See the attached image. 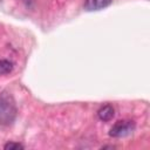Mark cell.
I'll list each match as a JSON object with an SVG mask.
<instances>
[{
	"instance_id": "obj_1",
	"label": "cell",
	"mask_w": 150,
	"mask_h": 150,
	"mask_svg": "<svg viewBox=\"0 0 150 150\" xmlns=\"http://www.w3.org/2000/svg\"><path fill=\"white\" fill-rule=\"evenodd\" d=\"M16 104L13 96L9 93L0 94V124L9 125L16 117Z\"/></svg>"
},
{
	"instance_id": "obj_2",
	"label": "cell",
	"mask_w": 150,
	"mask_h": 150,
	"mask_svg": "<svg viewBox=\"0 0 150 150\" xmlns=\"http://www.w3.org/2000/svg\"><path fill=\"white\" fill-rule=\"evenodd\" d=\"M135 130V122L130 120L117 121L110 129L109 135L111 137H125L132 134Z\"/></svg>"
},
{
	"instance_id": "obj_3",
	"label": "cell",
	"mask_w": 150,
	"mask_h": 150,
	"mask_svg": "<svg viewBox=\"0 0 150 150\" xmlns=\"http://www.w3.org/2000/svg\"><path fill=\"white\" fill-rule=\"evenodd\" d=\"M112 4V0H86L84 1V9L88 12L100 11L103 9Z\"/></svg>"
},
{
	"instance_id": "obj_4",
	"label": "cell",
	"mask_w": 150,
	"mask_h": 150,
	"mask_svg": "<svg viewBox=\"0 0 150 150\" xmlns=\"http://www.w3.org/2000/svg\"><path fill=\"white\" fill-rule=\"evenodd\" d=\"M114 114H115V110H114V108H112L110 104L103 105V107L100 108V110L97 111L98 118H100L101 121H103V122L110 121V120L114 117Z\"/></svg>"
},
{
	"instance_id": "obj_5",
	"label": "cell",
	"mask_w": 150,
	"mask_h": 150,
	"mask_svg": "<svg viewBox=\"0 0 150 150\" xmlns=\"http://www.w3.org/2000/svg\"><path fill=\"white\" fill-rule=\"evenodd\" d=\"M13 70V62L9 60H0V75L9 74Z\"/></svg>"
},
{
	"instance_id": "obj_6",
	"label": "cell",
	"mask_w": 150,
	"mask_h": 150,
	"mask_svg": "<svg viewBox=\"0 0 150 150\" xmlns=\"http://www.w3.org/2000/svg\"><path fill=\"white\" fill-rule=\"evenodd\" d=\"M4 148L6 150H19V149H23V145L20 143H15V142H8L7 144H5Z\"/></svg>"
}]
</instances>
